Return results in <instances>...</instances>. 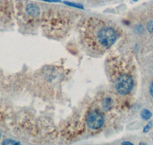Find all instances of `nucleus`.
<instances>
[{
	"label": "nucleus",
	"instance_id": "1",
	"mask_svg": "<svg viewBox=\"0 0 153 145\" xmlns=\"http://www.w3.org/2000/svg\"><path fill=\"white\" fill-rule=\"evenodd\" d=\"M84 43L96 53H103L115 44L118 38L117 30L100 20H94L84 26L81 31Z\"/></svg>",
	"mask_w": 153,
	"mask_h": 145
},
{
	"label": "nucleus",
	"instance_id": "2",
	"mask_svg": "<svg viewBox=\"0 0 153 145\" xmlns=\"http://www.w3.org/2000/svg\"><path fill=\"white\" fill-rule=\"evenodd\" d=\"M133 78L126 72H120L114 74L113 86L120 95H126L129 94L133 88Z\"/></svg>",
	"mask_w": 153,
	"mask_h": 145
},
{
	"label": "nucleus",
	"instance_id": "3",
	"mask_svg": "<svg viewBox=\"0 0 153 145\" xmlns=\"http://www.w3.org/2000/svg\"><path fill=\"white\" fill-rule=\"evenodd\" d=\"M104 116L99 110H92L89 112L87 117V124L91 130L100 129L104 124Z\"/></svg>",
	"mask_w": 153,
	"mask_h": 145
},
{
	"label": "nucleus",
	"instance_id": "4",
	"mask_svg": "<svg viewBox=\"0 0 153 145\" xmlns=\"http://www.w3.org/2000/svg\"><path fill=\"white\" fill-rule=\"evenodd\" d=\"M26 12L28 15L32 16H37L40 13V9L38 7V5L33 3H30L27 5Z\"/></svg>",
	"mask_w": 153,
	"mask_h": 145
},
{
	"label": "nucleus",
	"instance_id": "5",
	"mask_svg": "<svg viewBox=\"0 0 153 145\" xmlns=\"http://www.w3.org/2000/svg\"><path fill=\"white\" fill-rule=\"evenodd\" d=\"M113 100L110 98H106L103 102V108L105 110H109L113 107Z\"/></svg>",
	"mask_w": 153,
	"mask_h": 145
},
{
	"label": "nucleus",
	"instance_id": "6",
	"mask_svg": "<svg viewBox=\"0 0 153 145\" xmlns=\"http://www.w3.org/2000/svg\"><path fill=\"white\" fill-rule=\"evenodd\" d=\"M141 117L144 120H149L152 117V113L150 112L149 111L147 110V109H144V110L142 111Z\"/></svg>",
	"mask_w": 153,
	"mask_h": 145
},
{
	"label": "nucleus",
	"instance_id": "7",
	"mask_svg": "<svg viewBox=\"0 0 153 145\" xmlns=\"http://www.w3.org/2000/svg\"><path fill=\"white\" fill-rule=\"evenodd\" d=\"M65 4L68 5H70V6H72V7L75 8H80V9H83V6L81 5H79V4L76 3H71V2H65Z\"/></svg>",
	"mask_w": 153,
	"mask_h": 145
},
{
	"label": "nucleus",
	"instance_id": "8",
	"mask_svg": "<svg viewBox=\"0 0 153 145\" xmlns=\"http://www.w3.org/2000/svg\"><path fill=\"white\" fill-rule=\"evenodd\" d=\"M3 144H19V142H16L15 141H12V140H5L4 141Z\"/></svg>",
	"mask_w": 153,
	"mask_h": 145
},
{
	"label": "nucleus",
	"instance_id": "9",
	"mask_svg": "<svg viewBox=\"0 0 153 145\" xmlns=\"http://www.w3.org/2000/svg\"><path fill=\"white\" fill-rule=\"evenodd\" d=\"M151 127H152V122H149L148 124H147V125H146V127H145L143 131H144L145 133H146V132H148V131H149L150 128H151Z\"/></svg>",
	"mask_w": 153,
	"mask_h": 145
},
{
	"label": "nucleus",
	"instance_id": "10",
	"mask_svg": "<svg viewBox=\"0 0 153 145\" xmlns=\"http://www.w3.org/2000/svg\"><path fill=\"white\" fill-rule=\"evenodd\" d=\"M150 94H151L152 97L153 98V82L151 84V87H150Z\"/></svg>",
	"mask_w": 153,
	"mask_h": 145
},
{
	"label": "nucleus",
	"instance_id": "11",
	"mask_svg": "<svg viewBox=\"0 0 153 145\" xmlns=\"http://www.w3.org/2000/svg\"><path fill=\"white\" fill-rule=\"evenodd\" d=\"M122 144H129V145H132V143L129 141H126V142H123Z\"/></svg>",
	"mask_w": 153,
	"mask_h": 145
},
{
	"label": "nucleus",
	"instance_id": "12",
	"mask_svg": "<svg viewBox=\"0 0 153 145\" xmlns=\"http://www.w3.org/2000/svg\"><path fill=\"white\" fill-rule=\"evenodd\" d=\"M133 1H138V0H133Z\"/></svg>",
	"mask_w": 153,
	"mask_h": 145
},
{
	"label": "nucleus",
	"instance_id": "13",
	"mask_svg": "<svg viewBox=\"0 0 153 145\" xmlns=\"http://www.w3.org/2000/svg\"><path fill=\"white\" fill-rule=\"evenodd\" d=\"M0 137H1V135H0Z\"/></svg>",
	"mask_w": 153,
	"mask_h": 145
}]
</instances>
